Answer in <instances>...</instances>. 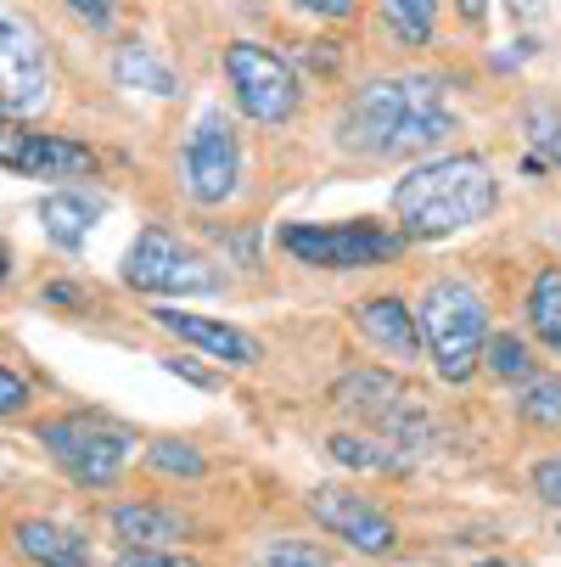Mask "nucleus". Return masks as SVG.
Segmentation results:
<instances>
[{"label":"nucleus","instance_id":"f704fd0d","mask_svg":"<svg viewBox=\"0 0 561 567\" xmlns=\"http://www.w3.org/2000/svg\"><path fill=\"white\" fill-rule=\"evenodd\" d=\"M477 567H511V561H477Z\"/></svg>","mask_w":561,"mask_h":567},{"label":"nucleus","instance_id":"dca6fc26","mask_svg":"<svg viewBox=\"0 0 561 567\" xmlns=\"http://www.w3.org/2000/svg\"><path fill=\"white\" fill-rule=\"evenodd\" d=\"M18 550L34 561V567H85L91 561V539L79 534V528H62L51 517H23L12 528Z\"/></svg>","mask_w":561,"mask_h":567},{"label":"nucleus","instance_id":"0eeeda50","mask_svg":"<svg viewBox=\"0 0 561 567\" xmlns=\"http://www.w3.org/2000/svg\"><path fill=\"white\" fill-rule=\"evenodd\" d=\"M225 79H230V96L248 118L259 124H287L303 102L298 91V73L281 51L259 45V40H230L225 45Z\"/></svg>","mask_w":561,"mask_h":567},{"label":"nucleus","instance_id":"c85d7f7f","mask_svg":"<svg viewBox=\"0 0 561 567\" xmlns=\"http://www.w3.org/2000/svg\"><path fill=\"white\" fill-rule=\"evenodd\" d=\"M67 7H73L79 18H85L91 29H107V23L118 18V0H67Z\"/></svg>","mask_w":561,"mask_h":567},{"label":"nucleus","instance_id":"c756f323","mask_svg":"<svg viewBox=\"0 0 561 567\" xmlns=\"http://www.w3.org/2000/svg\"><path fill=\"white\" fill-rule=\"evenodd\" d=\"M298 12H314V18H332V23H343V18H354V0H292Z\"/></svg>","mask_w":561,"mask_h":567},{"label":"nucleus","instance_id":"f257e3e1","mask_svg":"<svg viewBox=\"0 0 561 567\" xmlns=\"http://www.w3.org/2000/svg\"><path fill=\"white\" fill-rule=\"evenodd\" d=\"M455 135V113L444 102V79L398 73L360 85L337 113V141L365 157H416Z\"/></svg>","mask_w":561,"mask_h":567},{"label":"nucleus","instance_id":"412c9836","mask_svg":"<svg viewBox=\"0 0 561 567\" xmlns=\"http://www.w3.org/2000/svg\"><path fill=\"white\" fill-rule=\"evenodd\" d=\"M517 411H522V422L561 427V377H528L517 393Z\"/></svg>","mask_w":561,"mask_h":567},{"label":"nucleus","instance_id":"423d86ee","mask_svg":"<svg viewBox=\"0 0 561 567\" xmlns=\"http://www.w3.org/2000/svg\"><path fill=\"white\" fill-rule=\"evenodd\" d=\"M124 281L135 292H157V298H197V292H219L225 276L208 254H197L186 236H175L169 225H146L129 254H124Z\"/></svg>","mask_w":561,"mask_h":567},{"label":"nucleus","instance_id":"72a5a7b5","mask_svg":"<svg viewBox=\"0 0 561 567\" xmlns=\"http://www.w3.org/2000/svg\"><path fill=\"white\" fill-rule=\"evenodd\" d=\"M7 270H12V254H7V241H0V287H7Z\"/></svg>","mask_w":561,"mask_h":567},{"label":"nucleus","instance_id":"aec40b11","mask_svg":"<svg viewBox=\"0 0 561 567\" xmlns=\"http://www.w3.org/2000/svg\"><path fill=\"white\" fill-rule=\"evenodd\" d=\"M326 450H332L343 466H354V472H405V466H411L398 450H387V444H376V439H360V433H337Z\"/></svg>","mask_w":561,"mask_h":567},{"label":"nucleus","instance_id":"5701e85b","mask_svg":"<svg viewBox=\"0 0 561 567\" xmlns=\"http://www.w3.org/2000/svg\"><path fill=\"white\" fill-rule=\"evenodd\" d=\"M484 365H489L495 377H511V382H528V377H533V360H528L522 338H511V332H495V338L484 343Z\"/></svg>","mask_w":561,"mask_h":567},{"label":"nucleus","instance_id":"7ed1b4c3","mask_svg":"<svg viewBox=\"0 0 561 567\" xmlns=\"http://www.w3.org/2000/svg\"><path fill=\"white\" fill-rule=\"evenodd\" d=\"M416 327H422V349L433 354L444 382H466L477 371L484 343H489V309L466 281H455V276L433 281L416 303Z\"/></svg>","mask_w":561,"mask_h":567},{"label":"nucleus","instance_id":"ddd939ff","mask_svg":"<svg viewBox=\"0 0 561 567\" xmlns=\"http://www.w3.org/2000/svg\"><path fill=\"white\" fill-rule=\"evenodd\" d=\"M152 320L164 332H175L180 343L225 360V365H259V338H248L242 327H230V320H214V315H186V309H152Z\"/></svg>","mask_w":561,"mask_h":567},{"label":"nucleus","instance_id":"9b49d317","mask_svg":"<svg viewBox=\"0 0 561 567\" xmlns=\"http://www.w3.org/2000/svg\"><path fill=\"white\" fill-rule=\"evenodd\" d=\"M0 169L29 175V181H85L96 175V152L85 141L45 135V130H29L23 118L0 113Z\"/></svg>","mask_w":561,"mask_h":567},{"label":"nucleus","instance_id":"f3484780","mask_svg":"<svg viewBox=\"0 0 561 567\" xmlns=\"http://www.w3.org/2000/svg\"><path fill=\"white\" fill-rule=\"evenodd\" d=\"M34 214H40V225H45V236L56 241V248L79 254V248L91 241L96 219H102V203L85 197V192H45Z\"/></svg>","mask_w":561,"mask_h":567},{"label":"nucleus","instance_id":"a878e982","mask_svg":"<svg viewBox=\"0 0 561 567\" xmlns=\"http://www.w3.org/2000/svg\"><path fill=\"white\" fill-rule=\"evenodd\" d=\"M23 404H29V382L12 365H0V416H18Z\"/></svg>","mask_w":561,"mask_h":567},{"label":"nucleus","instance_id":"7c9ffc66","mask_svg":"<svg viewBox=\"0 0 561 567\" xmlns=\"http://www.w3.org/2000/svg\"><path fill=\"white\" fill-rule=\"evenodd\" d=\"M164 365H169L175 377H186V382H197V388H214V377H208V371H197V365H191V360H180V354H175V360H164Z\"/></svg>","mask_w":561,"mask_h":567},{"label":"nucleus","instance_id":"9d476101","mask_svg":"<svg viewBox=\"0 0 561 567\" xmlns=\"http://www.w3.org/2000/svg\"><path fill=\"white\" fill-rule=\"evenodd\" d=\"M51 107V56L29 18L0 12V113L34 118Z\"/></svg>","mask_w":561,"mask_h":567},{"label":"nucleus","instance_id":"4be33fe9","mask_svg":"<svg viewBox=\"0 0 561 567\" xmlns=\"http://www.w3.org/2000/svg\"><path fill=\"white\" fill-rule=\"evenodd\" d=\"M146 466L152 472H164V477H202V450L186 444V439H152L146 444Z\"/></svg>","mask_w":561,"mask_h":567},{"label":"nucleus","instance_id":"39448f33","mask_svg":"<svg viewBox=\"0 0 561 567\" xmlns=\"http://www.w3.org/2000/svg\"><path fill=\"white\" fill-rule=\"evenodd\" d=\"M40 450L85 489H107V483L124 472V461L135 455V433L113 416H56L40 422Z\"/></svg>","mask_w":561,"mask_h":567},{"label":"nucleus","instance_id":"1a4fd4ad","mask_svg":"<svg viewBox=\"0 0 561 567\" xmlns=\"http://www.w3.org/2000/svg\"><path fill=\"white\" fill-rule=\"evenodd\" d=\"M281 248L298 265L314 270H360V265H382L393 254H405V236H393L371 219H343V225H287Z\"/></svg>","mask_w":561,"mask_h":567},{"label":"nucleus","instance_id":"393cba45","mask_svg":"<svg viewBox=\"0 0 561 567\" xmlns=\"http://www.w3.org/2000/svg\"><path fill=\"white\" fill-rule=\"evenodd\" d=\"M253 567H332V556L314 550L309 539H270V545L253 556Z\"/></svg>","mask_w":561,"mask_h":567},{"label":"nucleus","instance_id":"6ab92c4d","mask_svg":"<svg viewBox=\"0 0 561 567\" xmlns=\"http://www.w3.org/2000/svg\"><path fill=\"white\" fill-rule=\"evenodd\" d=\"M528 327L561 354V270H539L528 287Z\"/></svg>","mask_w":561,"mask_h":567},{"label":"nucleus","instance_id":"20e7f679","mask_svg":"<svg viewBox=\"0 0 561 567\" xmlns=\"http://www.w3.org/2000/svg\"><path fill=\"white\" fill-rule=\"evenodd\" d=\"M332 404L349 416H360L365 427L382 433L387 450H427L433 439V411H427V393H416L405 377H393V371H349L337 377L332 388Z\"/></svg>","mask_w":561,"mask_h":567},{"label":"nucleus","instance_id":"b1692460","mask_svg":"<svg viewBox=\"0 0 561 567\" xmlns=\"http://www.w3.org/2000/svg\"><path fill=\"white\" fill-rule=\"evenodd\" d=\"M433 18H438V0H387L393 34H405L411 45H422V40L433 34Z\"/></svg>","mask_w":561,"mask_h":567},{"label":"nucleus","instance_id":"2f4dec72","mask_svg":"<svg viewBox=\"0 0 561 567\" xmlns=\"http://www.w3.org/2000/svg\"><path fill=\"white\" fill-rule=\"evenodd\" d=\"M455 7H460V18H466V23H477V18L489 12V0H455Z\"/></svg>","mask_w":561,"mask_h":567},{"label":"nucleus","instance_id":"a211bd4d","mask_svg":"<svg viewBox=\"0 0 561 567\" xmlns=\"http://www.w3.org/2000/svg\"><path fill=\"white\" fill-rule=\"evenodd\" d=\"M113 79H118V91H146V96H157V102L180 96L175 68L157 56L146 40H124V45L113 51Z\"/></svg>","mask_w":561,"mask_h":567},{"label":"nucleus","instance_id":"f8f14e48","mask_svg":"<svg viewBox=\"0 0 561 567\" xmlns=\"http://www.w3.org/2000/svg\"><path fill=\"white\" fill-rule=\"evenodd\" d=\"M309 517L326 528V534H337L343 545L365 550V556H387V550L398 545L393 517H387L371 495H360V489H337V483H326V489L309 495Z\"/></svg>","mask_w":561,"mask_h":567},{"label":"nucleus","instance_id":"6e6552de","mask_svg":"<svg viewBox=\"0 0 561 567\" xmlns=\"http://www.w3.org/2000/svg\"><path fill=\"white\" fill-rule=\"evenodd\" d=\"M180 181H186V197L202 208H219L236 197V186H242V135L225 118V107L197 113L180 152Z\"/></svg>","mask_w":561,"mask_h":567},{"label":"nucleus","instance_id":"473e14b6","mask_svg":"<svg viewBox=\"0 0 561 567\" xmlns=\"http://www.w3.org/2000/svg\"><path fill=\"white\" fill-rule=\"evenodd\" d=\"M45 298H51V303H79V292H73V287H51Z\"/></svg>","mask_w":561,"mask_h":567},{"label":"nucleus","instance_id":"4468645a","mask_svg":"<svg viewBox=\"0 0 561 567\" xmlns=\"http://www.w3.org/2000/svg\"><path fill=\"white\" fill-rule=\"evenodd\" d=\"M107 523L135 550H169V545L191 539V517H180L175 506H152V501H124L107 512Z\"/></svg>","mask_w":561,"mask_h":567},{"label":"nucleus","instance_id":"f03ea898","mask_svg":"<svg viewBox=\"0 0 561 567\" xmlns=\"http://www.w3.org/2000/svg\"><path fill=\"white\" fill-rule=\"evenodd\" d=\"M500 203L495 169L477 152H449V157H427V164L405 169V181L393 186V214L411 236H455L477 219H489Z\"/></svg>","mask_w":561,"mask_h":567},{"label":"nucleus","instance_id":"bb28decb","mask_svg":"<svg viewBox=\"0 0 561 567\" xmlns=\"http://www.w3.org/2000/svg\"><path fill=\"white\" fill-rule=\"evenodd\" d=\"M113 567H197V561H191V556H175V550H135V545H129Z\"/></svg>","mask_w":561,"mask_h":567},{"label":"nucleus","instance_id":"cd10ccee","mask_svg":"<svg viewBox=\"0 0 561 567\" xmlns=\"http://www.w3.org/2000/svg\"><path fill=\"white\" fill-rule=\"evenodd\" d=\"M533 489H539V501L561 506V461H539L533 466Z\"/></svg>","mask_w":561,"mask_h":567},{"label":"nucleus","instance_id":"2eb2a0df","mask_svg":"<svg viewBox=\"0 0 561 567\" xmlns=\"http://www.w3.org/2000/svg\"><path fill=\"white\" fill-rule=\"evenodd\" d=\"M354 327L393 360H416L422 354V327H416V309H405V298H365L354 309Z\"/></svg>","mask_w":561,"mask_h":567}]
</instances>
